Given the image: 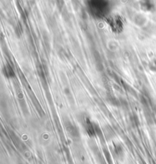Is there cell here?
Masks as SVG:
<instances>
[{
    "mask_svg": "<svg viewBox=\"0 0 156 164\" xmlns=\"http://www.w3.org/2000/svg\"><path fill=\"white\" fill-rule=\"evenodd\" d=\"M88 9L96 17H103L109 12V2L107 0H88Z\"/></svg>",
    "mask_w": 156,
    "mask_h": 164,
    "instance_id": "6da1fadb",
    "label": "cell"
},
{
    "mask_svg": "<svg viewBox=\"0 0 156 164\" xmlns=\"http://www.w3.org/2000/svg\"><path fill=\"white\" fill-rule=\"evenodd\" d=\"M109 25L111 28L112 31L115 33H120L124 28V24L120 18L118 16H114L108 20Z\"/></svg>",
    "mask_w": 156,
    "mask_h": 164,
    "instance_id": "7a4b0ae2",
    "label": "cell"
},
{
    "mask_svg": "<svg viewBox=\"0 0 156 164\" xmlns=\"http://www.w3.org/2000/svg\"><path fill=\"white\" fill-rule=\"evenodd\" d=\"M84 127H85L86 132L90 136H94L97 134V126L88 118H85L84 120Z\"/></svg>",
    "mask_w": 156,
    "mask_h": 164,
    "instance_id": "3957f363",
    "label": "cell"
},
{
    "mask_svg": "<svg viewBox=\"0 0 156 164\" xmlns=\"http://www.w3.org/2000/svg\"><path fill=\"white\" fill-rule=\"evenodd\" d=\"M139 5L140 8L145 12H149L154 7L151 0H139Z\"/></svg>",
    "mask_w": 156,
    "mask_h": 164,
    "instance_id": "277c9868",
    "label": "cell"
},
{
    "mask_svg": "<svg viewBox=\"0 0 156 164\" xmlns=\"http://www.w3.org/2000/svg\"><path fill=\"white\" fill-rule=\"evenodd\" d=\"M3 73L7 78H12L14 76V71L9 65H5L4 67Z\"/></svg>",
    "mask_w": 156,
    "mask_h": 164,
    "instance_id": "5b68a950",
    "label": "cell"
}]
</instances>
